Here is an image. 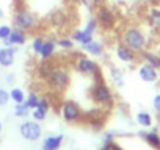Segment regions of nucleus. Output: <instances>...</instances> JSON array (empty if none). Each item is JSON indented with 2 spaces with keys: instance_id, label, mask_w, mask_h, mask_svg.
<instances>
[{
  "instance_id": "f257e3e1",
  "label": "nucleus",
  "mask_w": 160,
  "mask_h": 150,
  "mask_svg": "<svg viewBox=\"0 0 160 150\" xmlns=\"http://www.w3.org/2000/svg\"><path fill=\"white\" fill-rule=\"evenodd\" d=\"M119 42H122L124 45H127L137 55L140 52L146 50L148 45H149V39H148L146 33L138 25H129V27H126L122 30V33L119 35Z\"/></svg>"
},
{
  "instance_id": "f03ea898",
  "label": "nucleus",
  "mask_w": 160,
  "mask_h": 150,
  "mask_svg": "<svg viewBox=\"0 0 160 150\" xmlns=\"http://www.w3.org/2000/svg\"><path fill=\"white\" fill-rule=\"evenodd\" d=\"M90 100L102 108H112L115 105V94L113 89L107 85V82L104 78L94 80V83L91 85L90 91H88Z\"/></svg>"
},
{
  "instance_id": "7ed1b4c3",
  "label": "nucleus",
  "mask_w": 160,
  "mask_h": 150,
  "mask_svg": "<svg viewBox=\"0 0 160 150\" xmlns=\"http://www.w3.org/2000/svg\"><path fill=\"white\" fill-rule=\"evenodd\" d=\"M13 28H19L27 33L36 31L39 28V17L27 7L19 5L13 13Z\"/></svg>"
},
{
  "instance_id": "20e7f679",
  "label": "nucleus",
  "mask_w": 160,
  "mask_h": 150,
  "mask_svg": "<svg viewBox=\"0 0 160 150\" xmlns=\"http://www.w3.org/2000/svg\"><path fill=\"white\" fill-rule=\"evenodd\" d=\"M74 70L78 72L80 75H83V77H90L93 80L104 78L101 64L98 61H94L90 55H83V53L77 55V58L74 61Z\"/></svg>"
},
{
  "instance_id": "39448f33",
  "label": "nucleus",
  "mask_w": 160,
  "mask_h": 150,
  "mask_svg": "<svg viewBox=\"0 0 160 150\" xmlns=\"http://www.w3.org/2000/svg\"><path fill=\"white\" fill-rule=\"evenodd\" d=\"M46 83L52 91L60 92V94L64 92L71 85V72H69V69L64 67V66H55L53 70L50 72V75L47 77Z\"/></svg>"
},
{
  "instance_id": "423d86ee",
  "label": "nucleus",
  "mask_w": 160,
  "mask_h": 150,
  "mask_svg": "<svg viewBox=\"0 0 160 150\" xmlns=\"http://www.w3.org/2000/svg\"><path fill=\"white\" fill-rule=\"evenodd\" d=\"M94 19L98 21L99 28H102L104 31H112L116 28L118 24V16L116 13L107 7V5H99L94 8Z\"/></svg>"
},
{
  "instance_id": "0eeeda50",
  "label": "nucleus",
  "mask_w": 160,
  "mask_h": 150,
  "mask_svg": "<svg viewBox=\"0 0 160 150\" xmlns=\"http://www.w3.org/2000/svg\"><path fill=\"white\" fill-rule=\"evenodd\" d=\"M60 116L66 124H80L85 119L83 110L75 100H63L60 105Z\"/></svg>"
},
{
  "instance_id": "6e6552de",
  "label": "nucleus",
  "mask_w": 160,
  "mask_h": 150,
  "mask_svg": "<svg viewBox=\"0 0 160 150\" xmlns=\"http://www.w3.org/2000/svg\"><path fill=\"white\" fill-rule=\"evenodd\" d=\"M19 133L24 139L35 142L42 136V128H41L39 122H36V120H24L19 125Z\"/></svg>"
},
{
  "instance_id": "1a4fd4ad",
  "label": "nucleus",
  "mask_w": 160,
  "mask_h": 150,
  "mask_svg": "<svg viewBox=\"0 0 160 150\" xmlns=\"http://www.w3.org/2000/svg\"><path fill=\"white\" fill-rule=\"evenodd\" d=\"M49 24L55 30H64L69 25V13L63 8H57L49 14Z\"/></svg>"
},
{
  "instance_id": "9d476101",
  "label": "nucleus",
  "mask_w": 160,
  "mask_h": 150,
  "mask_svg": "<svg viewBox=\"0 0 160 150\" xmlns=\"http://www.w3.org/2000/svg\"><path fill=\"white\" fill-rule=\"evenodd\" d=\"M57 53V38L55 36H44V42L42 47L38 53L39 59L42 61H52L53 56Z\"/></svg>"
},
{
  "instance_id": "9b49d317",
  "label": "nucleus",
  "mask_w": 160,
  "mask_h": 150,
  "mask_svg": "<svg viewBox=\"0 0 160 150\" xmlns=\"http://www.w3.org/2000/svg\"><path fill=\"white\" fill-rule=\"evenodd\" d=\"M115 56H116L121 63H124V64H132V63H135L137 58H138V55H137L133 50H130L127 45H124L122 42H118V44H116V47H115Z\"/></svg>"
},
{
  "instance_id": "f8f14e48",
  "label": "nucleus",
  "mask_w": 160,
  "mask_h": 150,
  "mask_svg": "<svg viewBox=\"0 0 160 150\" xmlns=\"http://www.w3.org/2000/svg\"><path fill=\"white\" fill-rule=\"evenodd\" d=\"M28 39V33L19 28H13L10 36L7 39H3V45L7 47H18V45H24Z\"/></svg>"
},
{
  "instance_id": "ddd939ff",
  "label": "nucleus",
  "mask_w": 160,
  "mask_h": 150,
  "mask_svg": "<svg viewBox=\"0 0 160 150\" xmlns=\"http://www.w3.org/2000/svg\"><path fill=\"white\" fill-rule=\"evenodd\" d=\"M138 77L143 83H155L158 80V69L143 63L140 67H138Z\"/></svg>"
},
{
  "instance_id": "4468645a",
  "label": "nucleus",
  "mask_w": 160,
  "mask_h": 150,
  "mask_svg": "<svg viewBox=\"0 0 160 150\" xmlns=\"http://www.w3.org/2000/svg\"><path fill=\"white\" fill-rule=\"evenodd\" d=\"M16 59V47H2L0 49V67L8 69L14 64Z\"/></svg>"
},
{
  "instance_id": "2eb2a0df",
  "label": "nucleus",
  "mask_w": 160,
  "mask_h": 150,
  "mask_svg": "<svg viewBox=\"0 0 160 150\" xmlns=\"http://www.w3.org/2000/svg\"><path fill=\"white\" fill-rule=\"evenodd\" d=\"M146 24L152 28V31H158L160 33V8L158 7H152V8L148 10Z\"/></svg>"
},
{
  "instance_id": "dca6fc26",
  "label": "nucleus",
  "mask_w": 160,
  "mask_h": 150,
  "mask_svg": "<svg viewBox=\"0 0 160 150\" xmlns=\"http://www.w3.org/2000/svg\"><path fill=\"white\" fill-rule=\"evenodd\" d=\"M82 49H83L88 55L96 56V58H102V56L105 55V45H104L102 41H96V39H93L90 44L83 45Z\"/></svg>"
},
{
  "instance_id": "f3484780",
  "label": "nucleus",
  "mask_w": 160,
  "mask_h": 150,
  "mask_svg": "<svg viewBox=\"0 0 160 150\" xmlns=\"http://www.w3.org/2000/svg\"><path fill=\"white\" fill-rule=\"evenodd\" d=\"M63 141H64V136L63 134L47 136V138H44L41 148L42 150H60V147L63 145Z\"/></svg>"
},
{
  "instance_id": "a211bd4d",
  "label": "nucleus",
  "mask_w": 160,
  "mask_h": 150,
  "mask_svg": "<svg viewBox=\"0 0 160 150\" xmlns=\"http://www.w3.org/2000/svg\"><path fill=\"white\" fill-rule=\"evenodd\" d=\"M141 138L149 147H152L154 150H160V134H158L157 128H154L151 131H143Z\"/></svg>"
},
{
  "instance_id": "6ab92c4d",
  "label": "nucleus",
  "mask_w": 160,
  "mask_h": 150,
  "mask_svg": "<svg viewBox=\"0 0 160 150\" xmlns=\"http://www.w3.org/2000/svg\"><path fill=\"white\" fill-rule=\"evenodd\" d=\"M71 38H72V41H74L75 44H80V45L83 47V45L90 44V42L94 39V35L87 33L83 28H77V30H74V31H72Z\"/></svg>"
},
{
  "instance_id": "aec40b11",
  "label": "nucleus",
  "mask_w": 160,
  "mask_h": 150,
  "mask_svg": "<svg viewBox=\"0 0 160 150\" xmlns=\"http://www.w3.org/2000/svg\"><path fill=\"white\" fill-rule=\"evenodd\" d=\"M53 63L52 61H39L38 64H36V75H38V78H41L42 82H46L47 80V77L50 75V72L53 70Z\"/></svg>"
},
{
  "instance_id": "412c9836",
  "label": "nucleus",
  "mask_w": 160,
  "mask_h": 150,
  "mask_svg": "<svg viewBox=\"0 0 160 150\" xmlns=\"http://www.w3.org/2000/svg\"><path fill=\"white\" fill-rule=\"evenodd\" d=\"M138 58H140L143 63H146V64H149V66L158 69V53H157V52H152V50L146 49V50H143V52L138 53Z\"/></svg>"
},
{
  "instance_id": "4be33fe9",
  "label": "nucleus",
  "mask_w": 160,
  "mask_h": 150,
  "mask_svg": "<svg viewBox=\"0 0 160 150\" xmlns=\"http://www.w3.org/2000/svg\"><path fill=\"white\" fill-rule=\"evenodd\" d=\"M108 70H110V78H112L113 85H115L116 88H122V86L126 85L122 70H121L118 66H115V64H110V66H108Z\"/></svg>"
},
{
  "instance_id": "5701e85b",
  "label": "nucleus",
  "mask_w": 160,
  "mask_h": 150,
  "mask_svg": "<svg viewBox=\"0 0 160 150\" xmlns=\"http://www.w3.org/2000/svg\"><path fill=\"white\" fill-rule=\"evenodd\" d=\"M135 119H137V124L143 128H149L152 125V116L148 111H138L135 114Z\"/></svg>"
},
{
  "instance_id": "b1692460",
  "label": "nucleus",
  "mask_w": 160,
  "mask_h": 150,
  "mask_svg": "<svg viewBox=\"0 0 160 150\" xmlns=\"http://www.w3.org/2000/svg\"><path fill=\"white\" fill-rule=\"evenodd\" d=\"M57 47H60V49L69 52V50H74L75 42L72 41L71 36H60V38H57Z\"/></svg>"
},
{
  "instance_id": "393cba45",
  "label": "nucleus",
  "mask_w": 160,
  "mask_h": 150,
  "mask_svg": "<svg viewBox=\"0 0 160 150\" xmlns=\"http://www.w3.org/2000/svg\"><path fill=\"white\" fill-rule=\"evenodd\" d=\"M32 114V110L25 105V102L24 103H16V106H14V117H18V119H25V117H28Z\"/></svg>"
},
{
  "instance_id": "a878e982",
  "label": "nucleus",
  "mask_w": 160,
  "mask_h": 150,
  "mask_svg": "<svg viewBox=\"0 0 160 150\" xmlns=\"http://www.w3.org/2000/svg\"><path fill=\"white\" fill-rule=\"evenodd\" d=\"M10 100H13L14 103H24L25 102V92L21 88H13L10 91Z\"/></svg>"
},
{
  "instance_id": "bb28decb",
  "label": "nucleus",
  "mask_w": 160,
  "mask_h": 150,
  "mask_svg": "<svg viewBox=\"0 0 160 150\" xmlns=\"http://www.w3.org/2000/svg\"><path fill=\"white\" fill-rule=\"evenodd\" d=\"M88 124H90L91 130H94V131H101V130L104 128V125H105V119H104V117H99V116H91Z\"/></svg>"
},
{
  "instance_id": "cd10ccee",
  "label": "nucleus",
  "mask_w": 160,
  "mask_h": 150,
  "mask_svg": "<svg viewBox=\"0 0 160 150\" xmlns=\"http://www.w3.org/2000/svg\"><path fill=\"white\" fill-rule=\"evenodd\" d=\"M39 100H41V97H39L35 91H32L28 96H25V105H27L30 110L36 108V106L39 105Z\"/></svg>"
},
{
  "instance_id": "c85d7f7f",
  "label": "nucleus",
  "mask_w": 160,
  "mask_h": 150,
  "mask_svg": "<svg viewBox=\"0 0 160 150\" xmlns=\"http://www.w3.org/2000/svg\"><path fill=\"white\" fill-rule=\"evenodd\" d=\"M47 114H49V111H46V110L36 106V108L32 110V114H30V116L33 117V120H36V122H42V120L47 119Z\"/></svg>"
},
{
  "instance_id": "c756f323",
  "label": "nucleus",
  "mask_w": 160,
  "mask_h": 150,
  "mask_svg": "<svg viewBox=\"0 0 160 150\" xmlns=\"http://www.w3.org/2000/svg\"><path fill=\"white\" fill-rule=\"evenodd\" d=\"M42 42H44V36L42 35H35L33 36V39H32V50H33L35 55L39 53V50L42 47Z\"/></svg>"
},
{
  "instance_id": "7c9ffc66",
  "label": "nucleus",
  "mask_w": 160,
  "mask_h": 150,
  "mask_svg": "<svg viewBox=\"0 0 160 150\" xmlns=\"http://www.w3.org/2000/svg\"><path fill=\"white\" fill-rule=\"evenodd\" d=\"M98 28H99V25H98V21L94 19V16L90 17V19L87 21L85 27H83V30H85L87 33H90V35H94V33L98 31Z\"/></svg>"
},
{
  "instance_id": "2f4dec72",
  "label": "nucleus",
  "mask_w": 160,
  "mask_h": 150,
  "mask_svg": "<svg viewBox=\"0 0 160 150\" xmlns=\"http://www.w3.org/2000/svg\"><path fill=\"white\" fill-rule=\"evenodd\" d=\"M10 102V91H7L5 88H0V108L7 106Z\"/></svg>"
},
{
  "instance_id": "473e14b6",
  "label": "nucleus",
  "mask_w": 160,
  "mask_h": 150,
  "mask_svg": "<svg viewBox=\"0 0 160 150\" xmlns=\"http://www.w3.org/2000/svg\"><path fill=\"white\" fill-rule=\"evenodd\" d=\"M39 108H42V110H46V111H50V108H52V100H50V97L49 96H44V97H41V100H39V105H38Z\"/></svg>"
},
{
  "instance_id": "72a5a7b5",
  "label": "nucleus",
  "mask_w": 160,
  "mask_h": 150,
  "mask_svg": "<svg viewBox=\"0 0 160 150\" xmlns=\"http://www.w3.org/2000/svg\"><path fill=\"white\" fill-rule=\"evenodd\" d=\"M11 30H13V27H10V25H0V39H2V41L7 39L10 36Z\"/></svg>"
},
{
  "instance_id": "f704fd0d",
  "label": "nucleus",
  "mask_w": 160,
  "mask_h": 150,
  "mask_svg": "<svg viewBox=\"0 0 160 150\" xmlns=\"http://www.w3.org/2000/svg\"><path fill=\"white\" fill-rule=\"evenodd\" d=\"M101 150H124V148L121 145H118L115 141H112V142H104V145H102Z\"/></svg>"
},
{
  "instance_id": "c9c22d12",
  "label": "nucleus",
  "mask_w": 160,
  "mask_h": 150,
  "mask_svg": "<svg viewBox=\"0 0 160 150\" xmlns=\"http://www.w3.org/2000/svg\"><path fill=\"white\" fill-rule=\"evenodd\" d=\"M152 108L157 114H160V94H157L154 99H152Z\"/></svg>"
},
{
  "instance_id": "e433bc0d",
  "label": "nucleus",
  "mask_w": 160,
  "mask_h": 150,
  "mask_svg": "<svg viewBox=\"0 0 160 150\" xmlns=\"http://www.w3.org/2000/svg\"><path fill=\"white\" fill-rule=\"evenodd\" d=\"M5 82H7L8 85H13V83L16 82V75H14V73H7V77H5Z\"/></svg>"
},
{
  "instance_id": "4c0bfd02",
  "label": "nucleus",
  "mask_w": 160,
  "mask_h": 150,
  "mask_svg": "<svg viewBox=\"0 0 160 150\" xmlns=\"http://www.w3.org/2000/svg\"><path fill=\"white\" fill-rule=\"evenodd\" d=\"M105 2L107 0H90V3H91V7H99V5H105Z\"/></svg>"
},
{
  "instance_id": "58836bf2",
  "label": "nucleus",
  "mask_w": 160,
  "mask_h": 150,
  "mask_svg": "<svg viewBox=\"0 0 160 150\" xmlns=\"http://www.w3.org/2000/svg\"><path fill=\"white\" fill-rule=\"evenodd\" d=\"M78 3L82 5V7H87V8H90V10H91V3H90V0H78Z\"/></svg>"
},
{
  "instance_id": "ea45409f",
  "label": "nucleus",
  "mask_w": 160,
  "mask_h": 150,
  "mask_svg": "<svg viewBox=\"0 0 160 150\" xmlns=\"http://www.w3.org/2000/svg\"><path fill=\"white\" fill-rule=\"evenodd\" d=\"M112 141H115V139H113V134H112V133L105 134V139H104V142H112Z\"/></svg>"
},
{
  "instance_id": "a19ab883",
  "label": "nucleus",
  "mask_w": 160,
  "mask_h": 150,
  "mask_svg": "<svg viewBox=\"0 0 160 150\" xmlns=\"http://www.w3.org/2000/svg\"><path fill=\"white\" fill-rule=\"evenodd\" d=\"M2 130H3V125H2V120H0V133H2Z\"/></svg>"
},
{
  "instance_id": "79ce46f5",
  "label": "nucleus",
  "mask_w": 160,
  "mask_h": 150,
  "mask_svg": "<svg viewBox=\"0 0 160 150\" xmlns=\"http://www.w3.org/2000/svg\"><path fill=\"white\" fill-rule=\"evenodd\" d=\"M158 70H160V52H158Z\"/></svg>"
},
{
  "instance_id": "37998d69",
  "label": "nucleus",
  "mask_w": 160,
  "mask_h": 150,
  "mask_svg": "<svg viewBox=\"0 0 160 150\" xmlns=\"http://www.w3.org/2000/svg\"><path fill=\"white\" fill-rule=\"evenodd\" d=\"M0 17H3V11H0Z\"/></svg>"
}]
</instances>
